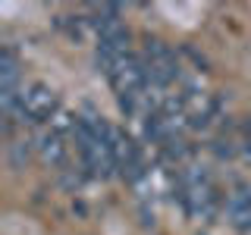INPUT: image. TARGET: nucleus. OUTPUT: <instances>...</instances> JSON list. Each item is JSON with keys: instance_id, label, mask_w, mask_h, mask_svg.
I'll list each match as a JSON object with an SVG mask.
<instances>
[{"instance_id": "2", "label": "nucleus", "mask_w": 251, "mask_h": 235, "mask_svg": "<svg viewBox=\"0 0 251 235\" xmlns=\"http://www.w3.org/2000/svg\"><path fill=\"white\" fill-rule=\"evenodd\" d=\"M226 223L232 229H251V188H235L223 204Z\"/></svg>"}, {"instance_id": "4", "label": "nucleus", "mask_w": 251, "mask_h": 235, "mask_svg": "<svg viewBox=\"0 0 251 235\" xmlns=\"http://www.w3.org/2000/svg\"><path fill=\"white\" fill-rule=\"evenodd\" d=\"M31 141L28 138H13V141H6V160H10V169H25V163L31 160Z\"/></svg>"}, {"instance_id": "5", "label": "nucleus", "mask_w": 251, "mask_h": 235, "mask_svg": "<svg viewBox=\"0 0 251 235\" xmlns=\"http://www.w3.org/2000/svg\"><path fill=\"white\" fill-rule=\"evenodd\" d=\"M214 151H217L220 157H223V160H229V157H235V151H239V147H235V144H232V141H229V138H226V141H223V138H220V141H217V147H214Z\"/></svg>"}, {"instance_id": "6", "label": "nucleus", "mask_w": 251, "mask_h": 235, "mask_svg": "<svg viewBox=\"0 0 251 235\" xmlns=\"http://www.w3.org/2000/svg\"><path fill=\"white\" fill-rule=\"evenodd\" d=\"M242 132H245V147H248V154H251V116L245 119V125H242Z\"/></svg>"}, {"instance_id": "3", "label": "nucleus", "mask_w": 251, "mask_h": 235, "mask_svg": "<svg viewBox=\"0 0 251 235\" xmlns=\"http://www.w3.org/2000/svg\"><path fill=\"white\" fill-rule=\"evenodd\" d=\"M35 151H38V157H41L44 166H50V169H63V166H66L69 151H66V144H63V135H60L57 129H50V132H44V135H38Z\"/></svg>"}, {"instance_id": "1", "label": "nucleus", "mask_w": 251, "mask_h": 235, "mask_svg": "<svg viewBox=\"0 0 251 235\" xmlns=\"http://www.w3.org/2000/svg\"><path fill=\"white\" fill-rule=\"evenodd\" d=\"M60 100H57V91L44 82H31L22 88V97H19V110L13 116H3V119H16L19 122H47L53 113H57Z\"/></svg>"}]
</instances>
